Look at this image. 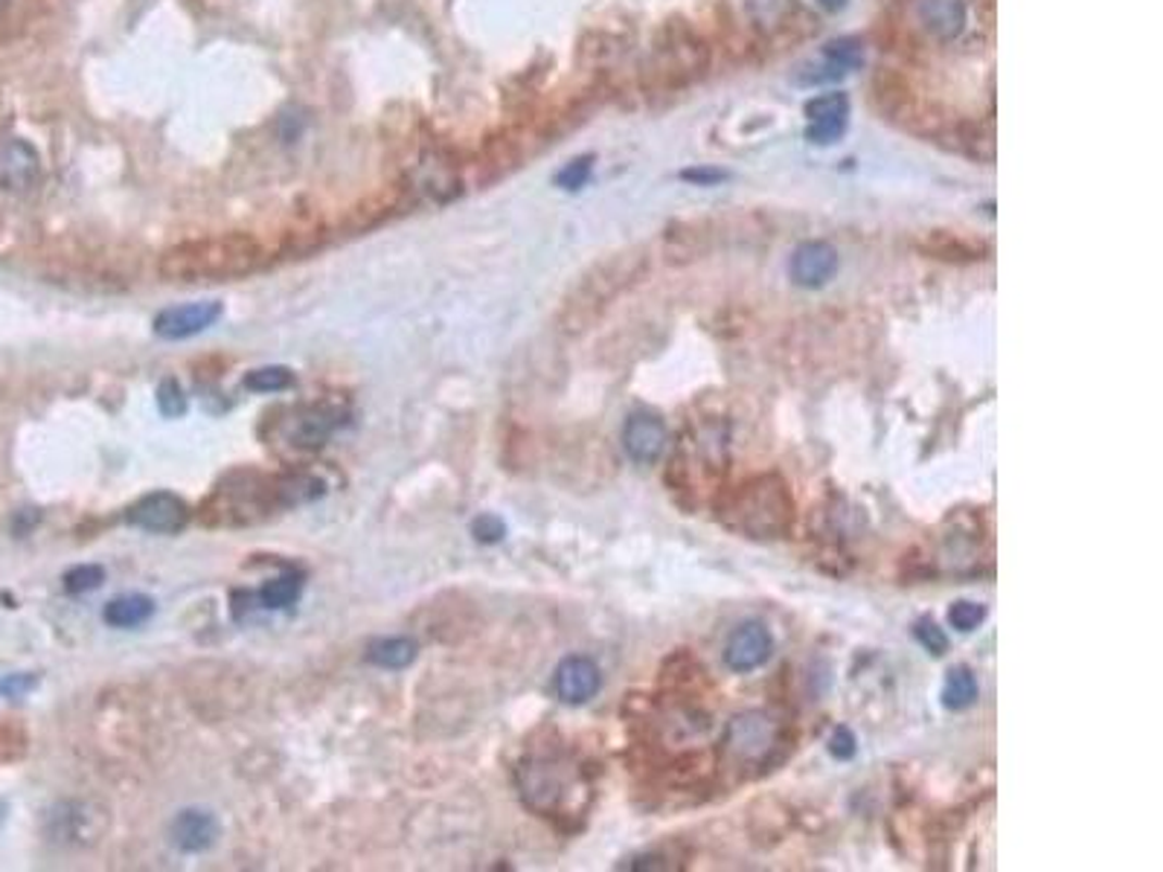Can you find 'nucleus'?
<instances>
[{
    "label": "nucleus",
    "mask_w": 1163,
    "mask_h": 872,
    "mask_svg": "<svg viewBox=\"0 0 1163 872\" xmlns=\"http://www.w3.org/2000/svg\"><path fill=\"white\" fill-rule=\"evenodd\" d=\"M265 250L248 233L189 239L170 248L158 262V271L170 283H227L259 271Z\"/></svg>",
    "instance_id": "f257e3e1"
},
{
    "label": "nucleus",
    "mask_w": 1163,
    "mask_h": 872,
    "mask_svg": "<svg viewBox=\"0 0 1163 872\" xmlns=\"http://www.w3.org/2000/svg\"><path fill=\"white\" fill-rule=\"evenodd\" d=\"M710 45L686 18L676 15L657 29L655 45L643 64L648 94H681L710 71Z\"/></svg>",
    "instance_id": "f03ea898"
},
{
    "label": "nucleus",
    "mask_w": 1163,
    "mask_h": 872,
    "mask_svg": "<svg viewBox=\"0 0 1163 872\" xmlns=\"http://www.w3.org/2000/svg\"><path fill=\"white\" fill-rule=\"evenodd\" d=\"M721 524L747 538L771 541L782 538L794 521V500L777 474H763L742 483L719 507Z\"/></svg>",
    "instance_id": "7ed1b4c3"
},
{
    "label": "nucleus",
    "mask_w": 1163,
    "mask_h": 872,
    "mask_svg": "<svg viewBox=\"0 0 1163 872\" xmlns=\"http://www.w3.org/2000/svg\"><path fill=\"white\" fill-rule=\"evenodd\" d=\"M646 271L648 257L646 250L640 248L622 250V253H614V257L603 259L599 265L591 267V271L579 279L573 295H570L568 303H565L561 323H565L570 332L587 329V326L599 321V314H603L626 288L638 283Z\"/></svg>",
    "instance_id": "20e7f679"
},
{
    "label": "nucleus",
    "mask_w": 1163,
    "mask_h": 872,
    "mask_svg": "<svg viewBox=\"0 0 1163 872\" xmlns=\"http://www.w3.org/2000/svg\"><path fill=\"white\" fill-rule=\"evenodd\" d=\"M283 507L280 500V486L271 477H262L257 472L231 474L227 481L213 491V498L207 503L210 521L213 524H253L271 512Z\"/></svg>",
    "instance_id": "39448f33"
},
{
    "label": "nucleus",
    "mask_w": 1163,
    "mask_h": 872,
    "mask_svg": "<svg viewBox=\"0 0 1163 872\" xmlns=\"http://www.w3.org/2000/svg\"><path fill=\"white\" fill-rule=\"evenodd\" d=\"M582 792L577 768L559 757L530 759L521 768V794L530 809L542 814H561Z\"/></svg>",
    "instance_id": "423d86ee"
},
{
    "label": "nucleus",
    "mask_w": 1163,
    "mask_h": 872,
    "mask_svg": "<svg viewBox=\"0 0 1163 872\" xmlns=\"http://www.w3.org/2000/svg\"><path fill=\"white\" fill-rule=\"evenodd\" d=\"M721 745L733 768H759L780 748V724L765 712H742L728 724Z\"/></svg>",
    "instance_id": "0eeeda50"
},
{
    "label": "nucleus",
    "mask_w": 1163,
    "mask_h": 872,
    "mask_svg": "<svg viewBox=\"0 0 1163 872\" xmlns=\"http://www.w3.org/2000/svg\"><path fill=\"white\" fill-rule=\"evenodd\" d=\"M721 10L737 33H745L754 41H771L794 27L800 3L797 0H721Z\"/></svg>",
    "instance_id": "6e6552de"
},
{
    "label": "nucleus",
    "mask_w": 1163,
    "mask_h": 872,
    "mask_svg": "<svg viewBox=\"0 0 1163 872\" xmlns=\"http://www.w3.org/2000/svg\"><path fill=\"white\" fill-rule=\"evenodd\" d=\"M914 21L933 45H954L968 29L966 0H914Z\"/></svg>",
    "instance_id": "1a4fd4ad"
},
{
    "label": "nucleus",
    "mask_w": 1163,
    "mask_h": 872,
    "mask_svg": "<svg viewBox=\"0 0 1163 872\" xmlns=\"http://www.w3.org/2000/svg\"><path fill=\"white\" fill-rule=\"evenodd\" d=\"M128 521L146 533L172 535L189 524V507L172 491H151L128 509Z\"/></svg>",
    "instance_id": "9d476101"
},
{
    "label": "nucleus",
    "mask_w": 1163,
    "mask_h": 872,
    "mask_svg": "<svg viewBox=\"0 0 1163 872\" xmlns=\"http://www.w3.org/2000/svg\"><path fill=\"white\" fill-rule=\"evenodd\" d=\"M222 303L219 300H198L187 306H170L154 317V335L163 340H184L193 335H201L222 317Z\"/></svg>",
    "instance_id": "9b49d317"
},
{
    "label": "nucleus",
    "mask_w": 1163,
    "mask_h": 872,
    "mask_svg": "<svg viewBox=\"0 0 1163 872\" xmlns=\"http://www.w3.org/2000/svg\"><path fill=\"white\" fill-rule=\"evenodd\" d=\"M771 651L774 637L771 632H768V625L751 620V623L739 625L737 632L728 637V646H725V667H728L730 672L745 675V672H754V669L763 667L765 660L771 658Z\"/></svg>",
    "instance_id": "f8f14e48"
},
{
    "label": "nucleus",
    "mask_w": 1163,
    "mask_h": 872,
    "mask_svg": "<svg viewBox=\"0 0 1163 872\" xmlns=\"http://www.w3.org/2000/svg\"><path fill=\"white\" fill-rule=\"evenodd\" d=\"M669 443L667 422L655 413H631L622 427V448L626 454L640 465H652L660 460Z\"/></svg>",
    "instance_id": "ddd939ff"
},
{
    "label": "nucleus",
    "mask_w": 1163,
    "mask_h": 872,
    "mask_svg": "<svg viewBox=\"0 0 1163 872\" xmlns=\"http://www.w3.org/2000/svg\"><path fill=\"white\" fill-rule=\"evenodd\" d=\"M41 180V158L27 140L10 137L0 142V187L7 192H29Z\"/></svg>",
    "instance_id": "4468645a"
},
{
    "label": "nucleus",
    "mask_w": 1163,
    "mask_h": 872,
    "mask_svg": "<svg viewBox=\"0 0 1163 872\" xmlns=\"http://www.w3.org/2000/svg\"><path fill=\"white\" fill-rule=\"evenodd\" d=\"M599 686H603V672L594 660L582 658V655L561 660L553 675V689L559 695V701L570 703V707L591 701L599 693Z\"/></svg>",
    "instance_id": "2eb2a0df"
},
{
    "label": "nucleus",
    "mask_w": 1163,
    "mask_h": 872,
    "mask_svg": "<svg viewBox=\"0 0 1163 872\" xmlns=\"http://www.w3.org/2000/svg\"><path fill=\"white\" fill-rule=\"evenodd\" d=\"M838 271V250L829 245V241L812 239L803 241L794 253H791L789 274L794 279V285L800 288H820L826 285Z\"/></svg>",
    "instance_id": "dca6fc26"
},
{
    "label": "nucleus",
    "mask_w": 1163,
    "mask_h": 872,
    "mask_svg": "<svg viewBox=\"0 0 1163 872\" xmlns=\"http://www.w3.org/2000/svg\"><path fill=\"white\" fill-rule=\"evenodd\" d=\"M806 137L812 142H832L838 140L846 128L850 116V99L846 94H824L806 102Z\"/></svg>",
    "instance_id": "f3484780"
},
{
    "label": "nucleus",
    "mask_w": 1163,
    "mask_h": 872,
    "mask_svg": "<svg viewBox=\"0 0 1163 872\" xmlns=\"http://www.w3.org/2000/svg\"><path fill=\"white\" fill-rule=\"evenodd\" d=\"M338 410L329 408H302L294 410L285 422V439L297 448H318L329 439V434L338 427Z\"/></svg>",
    "instance_id": "a211bd4d"
},
{
    "label": "nucleus",
    "mask_w": 1163,
    "mask_h": 872,
    "mask_svg": "<svg viewBox=\"0 0 1163 872\" xmlns=\"http://www.w3.org/2000/svg\"><path fill=\"white\" fill-rule=\"evenodd\" d=\"M864 59V47L858 38H838L824 47V64L812 73H803V85H824V82L844 79L846 73H853Z\"/></svg>",
    "instance_id": "6ab92c4d"
},
{
    "label": "nucleus",
    "mask_w": 1163,
    "mask_h": 872,
    "mask_svg": "<svg viewBox=\"0 0 1163 872\" xmlns=\"http://www.w3.org/2000/svg\"><path fill=\"white\" fill-rule=\"evenodd\" d=\"M215 835H219V823L207 811H181L172 823V837L184 852H201L207 846H213Z\"/></svg>",
    "instance_id": "aec40b11"
},
{
    "label": "nucleus",
    "mask_w": 1163,
    "mask_h": 872,
    "mask_svg": "<svg viewBox=\"0 0 1163 872\" xmlns=\"http://www.w3.org/2000/svg\"><path fill=\"white\" fill-rule=\"evenodd\" d=\"M367 658L382 669H405L417 660V643L410 637H384L370 646Z\"/></svg>",
    "instance_id": "412c9836"
},
{
    "label": "nucleus",
    "mask_w": 1163,
    "mask_h": 872,
    "mask_svg": "<svg viewBox=\"0 0 1163 872\" xmlns=\"http://www.w3.org/2000/svg\"><path fill=\"white\" fill-rule=\"evenodd\" d=\"M151 614H154V602L143 594H132V597L114 599L106 608V623L114 628H134V625L146 623Z\"/></svg>",
    "instance_id": "4be33fe9"
},
{
    "label": "nucleus",
    "mask_w": 1163,
    "mask_h": 872,
    "mask_svg": "<svg viewBox=\"0 0 1163 872\" xmlns=\"http://www.w3.org/2000/svg\"><path fill=\"white\" fill-rule=\"evenodd\" d=\"M919 248H923L928 257L937 259H980V248H975L972 241L960 239L957 233L949 231H931L919 241Z\"/></svg>",
    "instance_id": "5701e85b"
},
{
    "label": "nucleus",
    "mask_w": 1163,
    "mask_h": 872,
    "mask_svg": "<svg viewBox=\"0 0 1163 872\" xmlns=\"http://www.w3.org/2000/svg\"><path fill=\"white\" fill-rule=\"evenodd\" d=\"M977 681L975 675H972V669L966 667H957V669H951L949 677H945V686H942V703L949 707V710H966V707H972V703L977 701Z\"/></svg>",
    "instance_id": "b1692460"
},
{
    "label": "nucleus",
    "mask_w": 1163,
    "mask_h": 872,
    "mask_svg": "<svg viewBox=\"0 0 1163 872\" xmlns=\"http://www.w3.org/2000/svg\"><path fill=\"white\" fill-rule=\"evenodd\" d=\"M957 149L966 152L968 158H975V161L989 163L994 158L992 132L980 123H963L957 128Z\"/></svg>",
    "instance_id": "393cba45"
},
{
    "label": "nucleus",
    "mask_w": 1163,
    "mask_h": 872,
    "mask_svg": "<svg viewBox=\"0 0 1163 872\" xmlns=\"http://www.w3.org/2000/svg\"><path fill=\"white\" fill-rule=\"evenodd\" d=\"M294 384V373L288 366H262L245 375V387L253 393H283Z\"/></svg>",
    "instance_id": "a878e982"
},
{
    "label": "nucleus",
    "mask_w": 1163,
    "mask_h": 872,
    "mask_svg": "<svg viewBox=\"0 0 1163 872\" xmlns=\"http://www.w3.org/2000/svg\"><path fill=\"white\" fill-rule=\"evenodd\" d=\"M300 576H294V573H285V576L274 578V582H268L265 588L259 590V599H262V606L265 608H285V606H292L294 599L300 597Z\"/></svg>",
    "instance_id": "bb28decb"
},
{
    "label": "nucleus",
    "mask_w": 1163,
    "mask_h": 872,
    "mask_svg": "<svg viewBox=\"0 0 1163 872\" xmlns=\"http://www.w3.org/2000/svg\"><path fill=\"white\" fill-rule=\"evenodd\" d=\"M158 408L166 419H178L187 413V396L181 390V384L175 378H166L160 382L158 387Z\"/></svg>",
    "instance_id": "cd10ccee"
},
{
    "label": "nucleus",
    "mask_w": 1163,
    "mask_h": 872,
    "mask_svg": "<svg viewBox=\"0 0 1163 872\" xmlns=\"http://www.w3.org/2000/svg\"><path fill=\"white\" fill-rule=\"evenodd\" d=\"M106 578V570L97 568V564H82V568L67 570L64 576V588L71 594H85V590H97Z\"/></svg>",
    "instance_id": "c85d7f7f"
},
{
    "label": "nucleus",
    "mask_w": 1163,
    "mask_h": 872,
    "mask_svg": "<svg viewBox=\"0 0 1163 872\" xmlns=\"http://www.w3.org/2000/svg\"><path fill=\"white\" fill-rule=\"evenodd\" d=\"M591 170H594V154L573 158V161L556 175V184H559L561 189H582L587 184V178H591Z\"/></svg>",
    "instance_id": "c756f323"
},
{
    "label": "nucleus",
    "mask_w": 1163,
    "mask_h": 872,
    "mask_svg": "<svg viewBox=\"0 0 1163 872\" xmlns=\"http://www.w3.org/2000/svg\"><path fill=\"white\" fill-rule=\"evenodd\" d=\"M986 620V608L977 606V602H968V599H960L954 602L949 611V623L957 628V632H975L977 625Z\"/></svg>",
    "instance_id": "7c9ffc66"
},
{
    "label": "nucleus",
    "mask_w": 1163,
    "mask_h": 872,
    "mask_svg": "<svg viewBox=\"0 0 1163 872\" xmlns=\"http://www.w3.org/2000/svg\"><path fill=\"white\" fill-rule=\"evenodd\" d=\"M916 634V640L923 643L925 649L931 651V655H942L945 651V646H949V637L942 634V628L937 623H931V620H919L914 628Z\"/></svg>",
    "instance_id": "2f4dec72"
},
{
    "label": "nucleus",
    "mask_w": 1163,
    "mask_h": 872,
    "mask_svg": "<svg viewBox=\"0 0 1163 872\" xmlns=\"http://www.w3.org/2000/svg\"><path fill=\"white\" fill-rule=\"evenodd\" d=\"M471 533H474V538L483 544H495L500 541L504 535H507V526H504V521L497 515H480L474 524H471Z\"/></svg>",
    "instance_id": "473e14b6"
},
{
    "label": "nucleus",
    "mask_w": 1163,
    "mask_h": 872,
    "mask_svg": "<svg viewBox=\"0 0 1163 872\" xmlns=\"http://www.w3.org/2000/svg\"><path fill=\"white\" fill-rule=\"evenodd\" d=\"M829 750H832V757L838 759L855 757V736L846 731V727H838V731L832 733V739H829Z\"/></svg>",
    "instance_id": "72a5a7b5"
},
{
    "label": "nucleus",
    "mask_w": 1163,
    "mask_h": 872,
    "mask_svg": "<svg viewBox=\"0 0 1163 872\" xmlns=\"http://www.w3.org/2000/svg\"><path fill=\"white\" fill-rule=\"evenodd\" d=\"M684 180H693V184H716V180H721L725 175L721 172H713V170H686L684 175H681Z\"/></svg>",
    "instance_id": "f704fd0d"
},
{
    "label": "nucleus",
    "mask_w": 1163,
    "mask_h": 872,
    "mask_svg": "<svg viewBox=\"0 0 1163 872\" xmlns=\"http://www.w3.org/2000/svg\"><path fill=\"white\" fill-rule=\"evenodd\" d=\"M850 0H817V7L826 12H841Z\"/></svg>",
    "instance_id": "c9c22d12"
},
{
    "label": "nucleus",
    "mask_w": 1163,
    "mask_h": 872,
    "mask_svg": "<svg viewBox=\"0 0 1163 872\" xmlns=\"http://www.w3.org/2000/svg\"><path fill=\"white\" fill-rule=\"evenodd\" d=\"M7 3H10V0H0V12L7 10Z\"/></svg>",
    "instance_id": "e433bc0d"
}]
</instances>
